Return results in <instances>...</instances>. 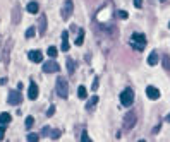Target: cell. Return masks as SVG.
I'll return each mask as SVG.
<instances>
[{
	"mask_svg": "<svg viewBox=\"0 0 170 142\" xmlns=\"http://www.w3.org/2000/svg\"><path fill=\"white\" fill-rule=\"evenodd\" d=\"M139 142H146V140H139Z\"/></svg>",
	"mask_w": 170,
	"mask_h": 142,
	"instance_id": "cell-35",
	"label": "cell"
},
{
	"mask_svg": "<svg viewBox=\"0 0 170 142\" xmlns=\"http://www.w3.org/2000/svg\"><path fill=\"white\" fill-rule=\"evenodd\" d=\"M28 57H29V60H31V62H35V63H40V62L43 60V53L40 52V50H31Z\"/></svg>",
	"mask_w": 170,
	"mask_h": 142,
	"instance_id": "cell-9",
	"label": "cell"
},
{
	"mask_svg": "<svg viewBox=\"0 0 170 142\" xmlns=\"http://www.w3.org/2000/svg\"><path fill=\"white\" fill-rule=\"evenodd\" d=\"M57 94H59V98H64V99H66V98L69 96V82L66 81V79L64 77H59L57 79Z\"/></svg>",
	"mask_w": 170,
	"mask_h": 142,
	"instance_id": "cell-2",
	"label": "cell"
},
{
	"mask_svg": "<svg viewBox=\"0 0 170 142\" xmlns=\"http://www.w3.org/2000/svg\"><path fill=\"white\" fill-rule=\"evenodd\" d=\"M168 28H170V23H168Z\"/></svg>",
	"mask_w": 170,
	"mask_h": 142,
	"instance_id": "cell-36",
	"label": "cell"
},
{
	"mask_svg": "<svg viewBox=\"0 0 170 142\" xmlns=\"http://www.w3.org/2000/svg\"><path fill=\"white\" fill-rule=\"evenodd\" d=\"M67 72H69V75H74V72H76V63L72 58H67Z\"/></svg>",
	"mask_w": 170,
	"mask_h": 142,
	"instance_id": "cell-17",
	"label": "cell"
},
{
	"mask_svg": "<svg viewBox=\"0 0 170 142\" xmlns=\"http://www.w3.org/2000/svg\"><path fill=\"white\" fill-rule=\"evenodd\" d=\"M0 41H2V38H0Z\"/></svg>",
	"mask_w": 170,
	"mask_h": 142,
	"instance_id": "cell-37",
	"label": "cell"
},
{
	"mask_svg": "<svg viewBox=\"0 0 170 142\" xmlns=\"http://www.w3.org/2000/svg\"><path fill=\"white\" fill-rule=\"evenodd\" d=\"M38 93H40V89H38V86H36V82H31L29 91H28V98H29V99H36Z\"/></svg>",
	"mask_w": 170,
	"mask_h": 142,
	"instance_id": "cell-11",
	"label": "cell"
},
{
	"mask_svg": "<svg viewBox=\"0 0 170 142\" xmlns=\"http://www.w3.org/2000/svg\"><path fill=\"white\" fill-rule=\"evenodd\" d=\"M134 5L137 9H141V7H143V0H134Z\"/></svg>",
	"mask_w": 170,
	"mask_h": 142,
	"instance_id": "cell-32",
	"label": "cell"
},
{
	"mask_svg": "<svg viewBox=\"0 0 170 142\" xmlns=\"http://www.w3.org/2000/svg\"><path fill=\"white\" fill-rule=\"evenodd\" d=\"M82 43H84V29H79L77 36H76V41H74V45H76V46H81Z\"/></svg>",
	"mask_w": 170,
	"mask_h": 142,
	"instance_id": "cell-13",
	"label": "cell"
},
{
	"mask_svg": "<svg viewBox=\"0 0 170 142\" xmlns=\"http://www.w3.org/2000/svg\"><path fill=\"white\" fill-rule=\"evenodd\" d=\"M148 63H150V65H157L158 63V53L157 52L150 53V57H148Z\"/></svg>",
	"mask_w": 170,
	"mask_h": 142,
	"instance_id": "cell-19",
	"label": "cell"
},
{
	"mask_svg": "<svg viewBox=\"0 0 170 142\" xmlns=\"http://www.w3.org/2000/svg\"><path fill=\"white\" fill-rule=\"evenodd\" d=\"M21 21V5H14V10H12V23L14 24H19Z\"/></svg>",
	"mask_w": 170,
	"mask_h": 142,
	"instance_id": "cell-12",
	"label": "cell"
},
{
	"mask_svg": "<svg viewBox=\"0 0 170 142\" xmlns=\"http://www.w3.org/2000/svg\"><path fill=\"white\" fill-rule=\"evenodd\" d=\"M10 120H12V116H10L9 113H0V125H9Z\"/></svg>",
	"mask_w": 170,
	"mask_h": 142,
	"instance_id": "cell-15",
	"label": "cell"
},
{
	"mask_svg": "<svg viewBox=\"0 0 170 142\" xmlns=\"http://www.w3.org/2000/svg\"><path fill=\"white\" fill-rule=\"evenodd\" d=\"M46 28H48L46 26V16L45 14H40V17H38V33L43 36L46 33Z\"/></svg>",
	"mask_w": 170,
	"mask_h": 142,
	"instance_id": "cell-8",
	"label": "cell"
},
{
	"mask_svg": "<svg viewBox=\"0 0 170 142\" xmlns=\"http://www.w3.org/2000/svg\"><path fill=\"white\" fill-rule=\"evenodd\" d=\"M24 125H26V129H33V125H35V118H33V116H28L26 122H24Z\"/></svg>",
	"mask_w": 170,
	"mask_h": 142,
	"instance_id": "cell-23",
	"label": "cell"
},
{
	"mask_svg": "<svg viewBox=\"0 0 170 142\" xmlns=\"http://www.w3.org/2000/svg\"><path fill=\"white\" fill-rule=\"evenodd\" d=\"M167 122H170V113L167 115Z\"/></svg>",
	"mask_w": 170,
	"mask_h": 142,
	"instance_id": "cell-34",
	"label": "cell"
},
{
	"mask_svg": "<svg viewBox=\"0 0 170 142\" xmlns=\"http://www.w3.org/2000/svg\"><path fill=\"white\" fill-rule=\"evenodd\" d=\"M81 142H93L91 137L88 135V132H86V130H82V134H81Z\"/></svg>",
	"mask_w": 170,
	"mask_h": 142,
	"instance_id": "cell-24",
	"label": "cell"
},
{
	"mask_svg": "<svg viewBox=\"0 0 170 142\" xmlns=\"http://www.w3.org/2000/svg\"><path fill=\"white\" fill-rule=\"evenodd\" d=\"M136 122H137L136 111H134V110H132V111H127V115L124 116V130H125V132H129V130L134 129Z\"/></svg>",
	"mask_w": 170,
	"mask_h": 142,
	"instance_id": "cell-3",
	"label": "cell"
},
{
	"mask_svg": "<svg viewBox=\"0 0 170 142\" xmlns=\"http://www.w3.org/2000/svg\"><path fill=\"white\" fill-rule=\"evenodd\" d=\"M96 89H98V77L95 79V84H93V91H96Z\"/></svg>",
	"mask_w": 170,
	"mask_h": 142,
	"instance_id": "cell-33",
	"label": "cell"
},
{
	"mask_svg": "<svg viewBox=\"0 0 170 142\" xmlns=\"http://www.w3.org/2000/svg\"><path fill=\"white\" fill-rule=\"evenodd\" d=\"M59 70H60V65L57 63L53 58L43 63V72H45V74H53V72H59Z\"/></svg>",
	"mask_w": 170,
	"mask_h": 142,
	"instance_id": "cell-6",
	"label": "cell"
},
{
	"mask_svg": "<svg viewBox=\"0 0 170 142\" xmlns=\"http://www.w3.org/2000/svg\"><path fill=\"white\" fill-rule=\"evenodd\" d=\"M98 103V96H93L91 98V101H88V103H86V110L88 111H91L93 108H95V104Z\"/></svg>",
	"mask_w": 170,
	"mask_h": 142,
	"instance_id": "cell-21",
	"label": "cell"
},
{
	"mask_svg": "<svg viewBox=\"0 0 170 142\" xmlns=\"http://www.w3.org/2000/svg\"><path fill=\"white\" fill-rule=\"evenodd\" d=\"M46 55L50 58H55L57 57V48L55 46H48V50H46Z\"/></svg>",
	"mask_w": 170,
	"mask_h": 142,
	"instance_id": "cell-22",
	"label": "cell"
},
{
	"mask_svg": "<svg viewBox=\"0 0 170 142\" xmlns=\"http://www.w3.org/2000/svg\"><path fill=\"white\" fill-rule=\"evenodd\" d=\"M131 46L137 52H143L144 46H146V36L143 33H132L131 36Z\"/></svg>",
	"mask_w": 170,
	"mask_h": 142,
	"instance_id": "cell-1",
	"label": "cell"
},
{
	"mask_svg": "<svg viewBox=\"0 0 170 142\" xmlns=\"http://www.w3.org/2000/svg\"><path fill=\"white\" fill-rule=\"evenodd\" d=\"M115 14H117V17H120V19H127L129 17V14L125 12V10H119V12H115Z\"/></svg>",
	"mask_w": 170,
	"mask_h": 142,
	"instance_id": "cell-27",
	"label": "cell"
},
{
	"mask_svg": "<svg viewBox=\"0 0 170 142\" xmlns=\"http://www.w3.org/2000/svg\"><path fill=\"white\" fill-rule=\"evenodd\" d=\"M162 65H163V68L167 72H170V55H167V53L162 55Z\"/></svg>",
	"mask_w": 170,
	"mask_h": 142,
	"instance_id": "cell-14",
	"label": "cell"
},
{
	"mask_svg": "<svg viewBox=\"0 0 170 142\" xmlns=\"http://www.w3.org/2000/svg\"><path fill=\"white\" fill-rule=\"evenodd\" d=\"M38 139H40L38 134H29L28 135V142H38Z\"/></svg>",
	"mask_w": 170,
	"mask_h": 142,
	"instance_id": "cell-25",
	"label": "cell"
},
{
	"mask_svg": "<svg viewBox=\"0 0 170 142\" xmlns=\"http://www.w3.org/2000/svg\"><path fill=\"white\" fill-rule=\"evenodd\" d=\"M72 10H74V3H72V0H66V2H64V5H62V10H60V12H62L60 16H62L64 21H69V19H71Z\"/></svg>",
	"mask_w": 170,
	"mask_h": 142,
	"instance_id": "cell-5",
	"label": "cell"
},
{
	"mask_svg": "<svg viewBox=\"0 0 170 142\" xmlns=\"http://www.w3.org/2000/svg\"><path fill=\"white\" fill-rule=\"evenodd\" d=\"M60 137V130H52V134H50V139H59Z\"/></svg>",
	"mask_w": 170,
	"mask_h": 142,
	"instance_id": "cell-28",
	"label": "cell"
},
{
	"mask_svg": "<svg viewBox=\"0 0 170 142\" xmlns=\"http://www.w3.org/2000/svg\"><path fill=\"white\" fill-rule=\"evenodd\" d=\"M53 113H55V104H52V106L46 110V116H53Z\"/></svg>",
	"mask_w": 170,
	"mask_h": 142,
	"instance_id": "cell-29",
	"label": "cell"
},
{
	"mask_svg": "<svg viewBox=\"0 0 170 142\" xmlns=\"http://www.w3.org/2000/svg\"><path fill=\"white\" fill-rule=\"evenodd\" d=\"M9 104H14V106H17V104L23 101V94L19 93V89H12V91H9Z\"/></svg>",
	"mask_w": 170,
	"mask_h": 142,
	"instance_id": "cell-7",
	"label": "cell"
},
{
	"mask_svg": "<svg viewBox=\"0 0 170 142\" xmlns=\"http://www.w3.org/2000/svg\"><path fill=\"white\" fill-rule=\"evenodd\" d=\"M67 38H69V33L64 31L62 33V50H64V52H69V41H67Z\"/></svg>",
	"mask_w": 170,
	"mask_h": 142,
	"instance_id": "cell-18",
	"label": "cell"
},
{
	"mask_svg": "<svg viewBox=\"0 0 170 142\" xmlns=\"http://www.w3.org/2000/svg\"><path fill=\"white\" fill-rule=\"evenodd\" d=\"M50 134H52V129H50V127H45V129L41 130V135H50Z\"/></svg>",
	"mask_w": 170,
	"mask_h": 142,
	"instance_id": "cell-30",
	"label": "cell"
},
{
	"mask_svg": "<svg viewBox=\"0 0 170 142\" xmlns=\"http://www.w3.org/2000/svg\"><path fill=\"white\" fill-rule=\"evenodd\" d=\"M77 98H81V99H86V98H88V91H86L84 86L77 87Z\"/></svg>",
	"mask_w": 170,
	"mask_h": 142,
	"instance_id": "cell-20",
	"label": "cell"
},
{
	"mask_svg": "<svg viewBox=\"0 0 170 142\" xmlns=\"http://www.w3.org/2000/svg\"><path fill=\"white\" fill-rule=\"evenodd\" d=\"M35 33H36V28H28V31H26V38H33Z\"/></svg>",
	"mask_w": 170,
	"mask_h": 142,
	"instance_id": "cell-26",
	"label": "cell"
},
{
	"mask_svg": "<svg viewBox=\"0 0 170 142\" xmlns=\"http://www.w3.org/2000/svg\"><path fill=\"white\" fill-rule=\"evenodd\" d=\"M146 96L150 98V99H158V98H160V91L153 86H148L146 87Z\"/></svg>",
	"mask_w": 170,
	"mask_h": 142,
	"instance_id": "cell-10",
	"label": "cell"
},
{
	"mask_svg": "<svg viewBox=\"0 0 170 142\" xmlns=\"http://www.w3.org/2000/svg\"><path fill=\"white\" fill-rule=\"evenodd\" d=\"M3 135H5V125L0 127V140H3Z\"/></svg>",
	"mask_w": 170,
	"mask_h": 142,
	"instance_id": "cell-31",
	"label": "cell"
},
{
	"mask_svg": "<svg viewBox=\"0 0 170 142\" xmlns=\"http://www.w3.org/2000/svg\"><path fill=\"white\" fill-rule=\"evenodd\" d=\"M26 9H28V12H29V14H38L40 5H38L36 2H29V3H28V7H26Z\"/></svg>",
	"mask_w": 170,
	"mask_h": 142,
	"instance_id": "cell-16",
	"label": "cell"
},
{
	"mask_svg": "<svg viewBox=\"0 0 170 142\" xmlns=\"http://www.w3.org/2000/svg\"><path fill=\"white\" fill-rule=\"evenodd\" d=\"M120 103H122V106H131L134 103V91L131 87H127V89H124L120 93Z\"/></svg>",
	"mask_w": 170,
	"mask_h": 142,
	"instance_id": "cell-4",
	"label": "cell"
}]
</instances>
